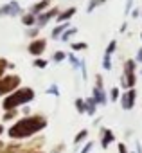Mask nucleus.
<instances>
[{
  "instance_id": "obj_5",
  "label": "nucleus",
  "mask_w": 142,
  "mask_h": 153,
  "mask_svg": "<svg viewBox=\"0 0 142 153\" xmlns=\"http://www.w3.org/2000/svg\"><path fill=\"white\" fill-rule=\"evenodd\" d=\"M119 103H121L122 110H126V112L133 110L135 105H137V90H135V88H128V90L121 92V99H119Z\"/></svg>"
},
{
  "instance_id": "obj_32",
  "label": "nucleus",
  "mask_w": 142,
  "mask_h": 153,
  "mask_svg": "<svg viewBox=\"0 0 142 153\" xmlns=\"http://www.w3.org/2000/svg\"><path fill=\"white\" fill-rule=\"evenodd\" d=\"M117 149H119V153H128V148H126L124 142H119L117 144Z\"/></svg>"
},
{
  "instance_id": "obj_27",
  "label": "nucleus",
  "mask_w": 142,
  "mask_h": 153,
  "mask_svg": "<svg viewBox=\"0 0 142 153\" xmlns=\"http://www.w3.org/2000/svg\"><path fill=\"white\" fill-rule=\"evenodd\" d=\"M94 146H95V142H94V140H87V142L83 144V148H81V151H79V153H90V151L94 149Z\"/></svg>"
},
{
  "instance_id": "obj_2",
  "label": "nucleus",
  "mask_w": 142,
  "mask_h": 153,
  "mask_svg": "<svg viewBox=\"0 0 142 153\" xmlns=\"http://www.w3.org/2000/svg\"><path fill=\"white\" fill-rule=\"evenodd\" d=\"M36 97L34 90L31 87H18L16 90H13L11 94H7L2 101V108L4 110H20L22 106L33 103Z\"/></svg>"
},
{
  "instance_id": "obj_37",
  "label": "nucleus",
  "mask_w": 142,
  "mask_h": 153,
  "mask_svg": "<svg viewBox=\"0 0 142 153\" xmlns=\"http://www.w3.org/2000/svg\"><path fill=\"white\" fill-rule=\"evenodd\" d=\"M138 15H140V11H138V9H133V11H131V16H133V18H137Z\"/></svg>"
},
{
  "instance_id": "obj_24",
  "label": "nucleus",
  "mask_w": 142,
  "mask_h": 153,
  "mask_svg": "<svg viewBox=\"0 0 142 153\" xmlns=\"http://www.w3.org/2000/svg\"><path fill=\"white\" fill-rule=\"evenodd\" d=\"M47 94H49V96H54V97H59V94H61V92H59V87L54 83V85H49Z\"/></svg>"
},
{
  "instance_id": "obj_28",
  "label": "nucleus",
  "mask_w": 142,
  "mask_h": 153,
  "mask_svg": "<svg viewBox=\"0 0 142 153\" xmlns=\"http://www.w3.org/2000/svg\"><path fill=\"white\" fill-rule=\"evenodd\" d=\"M67 151V144L65 142H59V144H56L52 149H50V153H65Z\"/></svg>"
},
{
  "instance_id": "obj_20",
  "label": "nucleus",
  "mask_w": 142,
  "mask_h": 153,
  "mask_svg": "<svg viewBox=\"0 0 142 153\" xmlns=\"http://www.w3.org/2000/svg\"><path fill=\"white\" fill-rule=\"evenodd\" d=\"M119 99H121V88H119V87H113V88L110 90V94H108V101L117 103Z\"/></svg>"
},
{
  "instance_id": "obj_39",
  "label": "nucleus",
  "mask_w": 142,
  "mask_h": 153,
  "mask_svg": "<svg viewBox=\"0 0 142 153\" xmlns=\"http://www.w3.org/2000/svg\"><path fill=\"white\" fill-rule=\"evenodd\" d=\"M126 29H128V25H126V24H122V25H121V33H124Z\"/></svg>"
},
{
  "instance_id": "obj_30",
  "label": "nucleus",
  "mask_w": 142,
  "mask_h": 153,
  "mask_svg": "<svg viewBox=\"0 0 142 153\" xmlns=\"http://www.w3.org/2000/svg\"><path fill=\"white\" fill-rule=\"evenodd\" d=\"M67 58H68V61H70V65H72L74 68H79V61H81V59H78V58H76L74 54H68Z\"/></svg>"
},
{
  "instance_id": "obj_3",
  "label": "nucleus",
  "mask_w": 142,
  "mask_h": 153,
  "mask_svg": "<svg viewBox=\"0 0 142 153\" xmlns=\"http://www.w3.org/2000/svg\"><path fill=\"white\" fill-rule=\"evenodd\" d=\"M137 85V61L135 59H126L124 61V72L121 76V88H135Z\"/></svg>"
},
{
  "instance_id": "obj_43",
  "label": "nucleus",
  "mask_w": 142,
  "mask_h": 153,
  "mask_svg": "<svg viewBox=\"0 0 142 153\" xmlns=\"http://www.w3.org/2000/svg\"><path fill=\"white\" fill-rule=\"evenodd\" d=\"M140 38H142V33H140Z\"/></svg>"
},
{
  "instance_id": "obj_4",
  "label": "nucleus",
  "mask_w": 142,
  "mask_h": 153,
  "mask_svg": "<svg viewBox=\"0 0 142 153\" xmlns=\"http://www.w3.org/2000/svg\"><path fill=\"white\" fill-rule=\"evenodd\" d=\"M18 87H22V78L18 74H4L0 78V97H6Z\"/></svg>"
},
{
  "instance_id": "obj_16",
  "label": "nucleus",
  "mask_w": 142,
  "mask_h": 153,
  "mask_svg": "<svg viewBox=\"0 0 142 153\" xmlns=\"http://www.w3.org/2000/svg\"><path fill=\"white\" fill-rule=\"evenodd\" d=\"M65 29H68V22H61V24H58V25L52 29V38H54V40H59V36L63 34Z\"/></svg>"
},
{
  "instance_id": "obj_1",
  "label": "nucleus",
  "mask_w": 142,
  "mask_h": 153,
  "mask_svg": "<svg viewBox=\"0 0 142 153\" xmlns=\"http://www.w3.org/2000/svg\"><path fill=\"white\" fill-rule=\"evenodd\" d=\"M49 126V121L43 114H31V115H24L22 119H16L9 130H7V137L11 140H27L38 133H41L45 128Z\"/></svg>"
},
{
  "instance_id": "obj_10",
  "label": "nucleus",
  "mask_w": 142,
  "mask_h": 153,
  "mask_svg": "<svg viewBox=\"0 0 142 153\" xmlns=\"http://www.w3.org/2000/svg\"><path fill=\"white\" fill-rule=\"evenodd\" d=\"M92 97L95 99L97 106H106V105H108V94H106L104 87H95V85H94V90H92Z\"/></svg>"
},
{
  "instance_id": "obj_6",
  "label": "nucleus",
  "mask_w": 142,
  "mask_h": 153,
  "mask_svg": "<svg viewBox=\"0 0 142 153\" xmlns=\"http://www.w3.org/2000/svg\"><path fill=\"white\" fill-rule=\"evenodd\" d=\"M59 15V9L58 7H49L47 11H43V13H40L38 16H36V27L38 29H41V27H45L52 18H56Z\"/></svg>"
},
{
  "instance_id": "obj_15",
  "label": "nucleus",
  "mask_w": 142,
  "mask_h": 153,
  "mask_svg": "<svg viewBox=\"0 0 142 153\" xmlns=\"http://www.w3.org/2000/svg\"><path fill=\"white\" fill-rule=\"evenodd\" d=\"M22 24H24L25 27H34V25H36V15H33V13L22 15Z\"/></svg>"
},
{
  "instance_id": "obj_26",
  "label": "nucleus",
  "mask_w": 142,
  "mask_h": 153,
  "mask_svg": "<svg viewBox=\"0 0 142 153\" xmlns=\"http://www.w3.org/2000/svg\"><path fill=\"white\" fill-rule=\"evenodd\" d=\"M103 68H104L106 72H110V70H112V56L104 54V58H103Z\"/></svg>"
},
{
  "instance_id": "obj_7",
  "label": "nucleus",
  "mask_w": 142,
  "mask_h": 153,
  "mask_svg": "<svg viewBox=\"0 0 142 153\" xmlns=\"http://www.w3.org/2000/svg\"><path fill=\"white\" fill-rule=\"evenodd\" d=\"M115 142V133L112 131V128H106V126H101L99 128V144L103 149H108V146Z\"/></svg>"
},
{
  "instance_id": "obj_36",
  "label": "nucleus",
  "mask_w": 142,
  "mask_h": 153,
  "mask_svg": "<svg viewBox=\"0 0 142 153\" xmlns=\"http://www.w3.org/2000/svg\"><path fill=\"white\" fill-rule=\"evenodd\" d=\"M22 114H24V115H31V108H29V105L22 106Z\"/></svg>"
},
{
  "instance_id": "obj_29",
  "label": "nucleus",
  "mask_w": 142,
  "mask_h": 153,
  "mask_svg": "<svg viewBox=\"0 0 142 153\" xmlns=\"http://www.w3.org/2000/svg\"><path fill=\"white\" fill-rule=\"evenodd\" d=\"M7 65H9V61L6 59V58H0V78L6 74V70H7Z\"/></svg>"
},
{
  "instance_id": "obj_40",
  "label": "nucleus",
  "mask_w": 142,
  "mask_h": 153,
  "mask_svg": "<svg viewBox=\"0 0 142 153\" xmlns=\"http://www.w3.org/2000/svg\"><path fill=\"white\" fill-rule=\"evenodd\" d=\"M4 146H6V142H4V140H0V151L4 149Z\"/></svg>"
},
{
  "instance_id": "obj_41",
  "label": "nucleus",
  "mask_w": 142,
  "mask_h": 153,
  "mask_svg": "<svg viewBox=\"0 0 142 153\" xmlns=\"http://www.w3.org/2000/svg\"><path fill=\"white\" fill-rule=\"evenodd\" d=\"M27 153H45L43 149H38V151H27Z\"/></svg>"
},
{
  "instance_id": "obj_18",
  "label": "nucleus",
  "mask_w": 142,
  "mask_h": 153,
  "mask_svg": "<svg viewBox=\"0 0 142 153\" xmlns=\"http://www.w3.org/2000/svg\"><path fill=\"white\" fill-rule=\"evenodd\" d=\"M74 106H76V112H78L79 115L87 114V105H85V99H83V97H76V101H74Z\"/></svg>"
},
{
  "instance_id": "obj_11",
  "label": "nucleus",
  "mask_w": 142,
  "mask_h": 153,
  "mask_svg": "<svg viewBox=\"0 0 142 153\" xmlns=\"http://www.w3.org/2000/svg\"><path fill=\"white\" fill-rule=\"evenodd\" d=\"M54 2V0H38V2L31 7V11L29 13H33V15H40V13H43V11H47L49 7H50V4Z\"/></svg>"
},
{
  "instance_id": "obj_13",
  "label": "nucleus",
  "mask_w": 142,
  "mask_h": 153,
  "mask_svg": "<svg viewBox=\"0 0 142 153\" xmlns=\"http://www.w3.org/2000/svg\"><path fill=\"white\" fill-rule=\"evenodd\" d=\"M85 105H87V115L94 117V115H95V112H97V103H95V99L90 96V97H87V99H85Z\"/></svg>"
},
{
  "instance_id": "obj_33",
  "label": "nucleus",
  "mask_w": 142,
  "mask_h": 153,
  "mask_svg": "<svg viewBox=\"0 0 142 153\" xmlns=\"http://www.w3.org/2000/svg\"><path fill=\"white\" fill-rule=\"evenodd\" d=\"M38 33H40V29H38V27H36V25H34V27H33V29H29V33H27V34H29V36H31V38H34V36H36V34H38Z\"/></svg>"
},
{
  "instance_id": "obj_35",
  "label": "nucleus",
  "mask_w": 142,
  "mask_h": 153,
  "mask_svg": "<svg viewBox=\"0 0 142 153\" xmlns=\"http://www.w3.org/2000/svg\"><path fill=\"white\" fill-rule=\"evenodd\" d=\"M131 4H133V0H128V2H126V9H124V15H128V13L131 11Z\"/></svg>"
},
{
  "instance_id": "obj_25",
  "label": "nucleus",
  "mask_w": 142,
  "mask_h": 153,
  "mask_svg": "<svg viewBox=\"0 0 142 153\" xmlns=\"http://www.w3.org/2000/svg\"><path fill=\"white\" fill-rule=\"evenodd\" d=\"M106 2V0H90V2H88V7H87V11L88 13H92L97 6H101V4H104Z\"/></svg>"
},
{
  "instance_id": "obj_12",
  "label": "nucleus",
  "mask_w": 142,
  "mask_h": 153,
  "mask_svg": "<svg viewBox=\"0 0 142 153\" xmlns=\"http://www.w3.org/2000/svg\"><path fill=\"white\" fill-rule=\"evenodd\" d=\"M76 15V7H68L67 11H63V13H59L58 16H56V20H58V24H61V22H68L70 18H72Z\"/></svg>"
},
{
  "instance_id": "obj_14",
  "label": "nucleus",
  "mask_w": 142,
  "mask_h": 153,
  "mask_svg": "<svg viewBox=\"0 0 142 153\" xmlns=\"http://www.w3.org/2000/svg\"><path fill=\"white\" fill-rule=\"evenodd\" d=\"M85 140H88V130H87V128H83V130H79V131L76 133V137H74V146H81Z\"/></svg>"
},
{
  "instance_id": "obj_19",
  "label": "nucleus",
  "mask_w": 142,
  "mask_h": 153,
  "mask_svg": "<svg viewBox=\"0 0 142 153\" xmlns=\"http://www.w3.org/2000/svg\"><path fill=\"white\" fill-rule=\"evenodd\" d=\"M76 33H78V29H76V27H68V29H65V31H63V34L59 36V40H61V42H68V40L72 38Z\"/></svg>"
},
{
  "instance_id": "obj_31",
  "label": "nucleus",
  "mask_w": 142,
  "mask_h": 153,
  "mask_svg": "<svg viewBox=\"0 0 142 153\" xmlns=\"http://www.w3.org/2000/svg\"><path fill=\"white\" fill-rule=\"evenodd\" d=\"M115 47H117V42H115V40H112V42L108 43V47H106V52H104V54H108V56H112V54L115 52Z\"/></svg>"
},
{
  "instance_id": "obj_23",
  "label": "nucleus",
  "mask_w": 142,
  "mask_h": 153,
  "mask_svg": "<svg viewBox=\"0 0 142 153\" xmlns=\"http://www.w3.org/2000/svg\"><path fill=\"white\" fill-rule=\"evenodd\" d=\"M70 47H72L74 52H79V51H85L88 45H87L85 42H74V43H70Z\"/></svg>"
},
{
  "instance_id": "obj_9",
  "label": "nucleus",
  "mask_w": 142,
  "mask_h": 153,
  "mask_svg": "<svg viewBox=\"0 0 142 153\" xmlns=\"http://www.w3.org/2000/svg\"><path fill=\"white\" fill-rule=\"evenodd\" d=\"M22 15V7L16 0H11L9 4H4L0 7V16H18Z\"/></svg>"
},
{
  "instance_id": "obj_17",
  "label": "nucleus",
  "mask_w": 142,
  "mask_h": 153,
  "mask_svg": "<svg viewBox=\"0 0 142 153\" xmlns=\"http://www.w3.org/2000/svg\"><path fill=\"white\" fill-rule=\"evenodd\" d=\"M18 115H20V110H6L2 121H4V123H11V121H16Z\"/></svg>"
},
{
  "instance_id": "obj_42",
  "label": "nucleus",
  "mask_w": 142,
  "mask_h": 153,
  "mask_svg": "<svg viewBox=\"0 0 142 153\" xmlns=\"http://www.w3.org/2000/svg\"><path fill=\"white\" fill-rule=\"evenodd\" d=\"M128 153H135V151H128Z\"/></svg>"
},
{
  "instance_id": "obj_34",
  "label": "nucleus",
  "mask_w": 142,
  "mask_h": 153,
  "mask_svg": "<svg viewBox=\"0 0 142 153\" xmlns=\"http://www.w3.org/2000/svg\"><path fill=\"white\" fill-rule=\"evenodd\" d=\"M135 61H137V63H140V65H142V47H140V49H138V51H137V56H135Z\"/></svg>"
},
{
  "instance_id": "obj_38",
  "label": "nucleus",
  "mask_w": 142,
  "mask_h": 153,
  "mask_svg": "<svg viewBox=\"0 0 142 153\" xmlns=\"http://www.w3.org/2000/svg\"><path fill=\"white\" fill-rule=\"evenodd\" d=\"M4 131H6V128H4V124H2V123H0V135H2Z\"/></svg>"
},
{
  "instance_id": "obj_22",
  "label": "nucleus",
  "mask_w": 142,
  "mask_h": 153,
  "mask_svg": "<svg viewBox=\"0 0 142 153\" xmlns=\"http://www.w3.org/2000/svg\"><path fill=\"white\" fill-rule=\"evenodd\" d=\"M47 65H49V61H47V59H43L41 56H38V58L33 61V67H34V68H45Z\"/></svg>"
},
{
  "instance_id": "obj_21",
  "label": "nucleus",
  "mask_w": 142,
  "mask_h": 153,
  "mask_svg": "<svg viewBox=\"0 0 142 153\" xmlns=\"http://www.w3.org/2000/svg\"><path fill=\"white\" fill-rule=\"evenodd\" d=\"M67 59V52H63V51H56L54 54H52V61L54 63H61V61H65Z\"/></svg>"
},
{
  "instance_id": "obj_8",
  "label": "nucleus",
  "mask_w": 142,
  "mask_h": 153,
  "mask_svg": "<svg viewBox=\"0 0 142 153\" xmlns=\"http://www.w3.org/2000/svg\"><path fill=\"white\" fill-rule=\"evenodd\" d=\"M45 49H47V40H45V38H34V40L29 43V47H27L29 54H33L34 58L41 56V54L45 52Z\"/></svg>"
}]
</instances>
